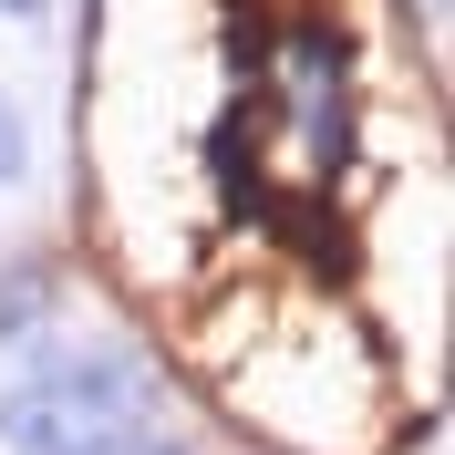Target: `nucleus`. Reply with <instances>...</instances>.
<instances>
[{
	"mask_svg": "<svg viewBox=\"0 0 455 455\" xmlns=\"http://www.w3.org/2000/svg\"><path fill=\"white\" fill-rule=\"evenodd\" d=\"M84 197L197 383L290 455L435 394L445 104L414 0H93Z\"/></svg>",
	"mask_w": 455,
	"mask_h": 455,
	"instance_id": "f257e3e1",
	"label": "nucleus"
}]
</instances>
